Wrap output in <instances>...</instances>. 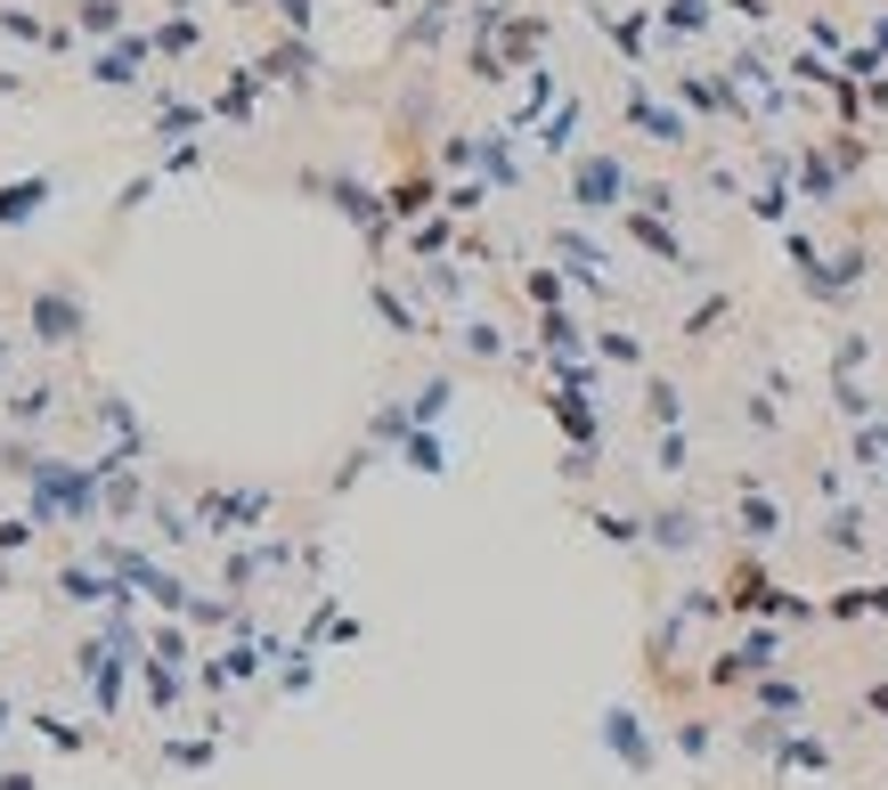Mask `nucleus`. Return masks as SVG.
<instances>
[{"label": "nucleus", "instance_id": "nucleus-1", "mask_svg": "<svg viewBox=\"0 0 888 790\" xmlns=\"http://www.w3.org/2000/svg\"><path fill=\"white\" fill-rule=\"evenodd\" d=\"M50 196L41 180H17V188H0V220H33V204Z\"/></svg>", "mask_w": 888, "mask_h": 790}, {"label": "nucleus", "instance_id": "nucleus-2", "mask_svg": "<svg viewBox=\"0 0 888 790\" xmlns=\"http://www.w3.org/2000/svg\"><path fill=\"white\" fill-rule=\"evenodd\" d=\"M139 57H148V50H139V41H122V50L107 57V66H98V82H131V66H139Z\"/></svg>", "mask_w": 888, "mask_h": 790}, {"label": "nucleus", "instance_id": "nucleus-3", "mask_svg": "<svg viewBox=\"0 0 888 790\" xmlns=\"http://www.w3.org/2000/svg\"><path fill=\"white\" fill-rule=\"evenodd\" d=\"M82 25H90V33H115L122 9H115V0H82Z\"/></svg>", "mask_w": 888, "mask_h": 790}]
</instances>
